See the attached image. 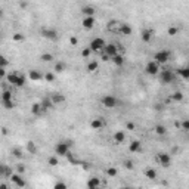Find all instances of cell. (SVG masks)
Listing matches in <instances>:
<instances>
[{
  "mask_svg": "<svg viewBox=\"0 0 189 189\" xmlns=\"http://www.w3.org/2000/svg\"><path fill=\"white\" fill-rule=\"evenodd\" d=\"M0 189H9L6 183H0Z\"/></svg>",
  "mask_w": 189,
  "mask_h": 189,
  "instance_id": "cell-50",
  "label": "cell"
},
{
  "mask_svg": "<svg viewBox=\"0 0 189 189\" xmlns=\"http://www.w3.org/2000/svg\"><path fill=\"white\" fill-rule=\"evenodd\" d=\"M70 43H71L73 46H75V44L78 43V39H77L75 36H71V37H70Z\"/></svg>",
  "mask_w": 189,
  "mask_h": 189,
  "instance_id": "cell-49",
  "label": "cell"
},
{
  "mask_svg": "<svg viewBox=\"0 0 189 189\" xmlns=\"http://www.w3.org/2000/svg\"><path fill=\"white\" fill-rule=\"evenodd\" d=\"M64 70H65V64L64 62H56L55 66H53V71L55 73H64Z\"/></svg>",
  "mask_w": 189,
  "mask_h": 189,
  "instance_id": "cell-33",
  "label": "cell"
},
{
  "mask_svg": "<svg viewBox=\"0 0 189 189\" xmlns=\"http://www.w3.org/2000/svg\"><path fill=\"white\" fill-rule=\"evenodd\" d=\"M31 112H33L34 115H40L41 112H43V109H41V105L39 104V102H34L33 105H31Z\"/></svg>",
  "mask_w": 189,
  "mask_h": 189,
  "instance_id": "cell-27",
  "label": "cell"
},
{
  "mask_svg": "<svg viewBox=\"0 0 189 189\" xmlns=\"http://www.w3.org/2000/svg\"><path fill=\"white\" fill-rule=\"evenodd\" d=\"M111 61L114 62L115 66H123L124 65V61H126V59H124V56L121 55V53H118V55H115V56L112 58Z\"/></svg>",
  "mask_w": 189,
  "mask_h": 189,
  "instance_id": "cell-23",
  "label": "cell"
},
{
  "mask_svg": "<svg viewBox=\"0 0 189 189\" xmlns=\"http://www.w3.org/2000/svg\"><path fill=\"white\" fill-rule=\"evenodd\" d=\"M0 40H2V33H0Z\"/></svg>",
  "mask_w": 189,
  "mask_h": 189,
  "instance_id": "cell-54",
  "label": "cell"
},
{
  "mask_svg": "<svg viewBox=\"0 0 189 189\" xmlns=\"http://www.w3.org/2000/svg\"><path fill=\"white\" fill-rule=\"evenodd\" d=\"M43 78H44L47 83H52L53 80H55V74H53L52 71H49V73H46V74L43 75Z\"/></svg>",
  "mask_w": 189,
  "mask_h": 189,
  "instance_id": "cell-36",
  "label": "cell"
},
{
  "mask_svg": "<svg viewBox=\"0 0 189 189\" xmlns=\"http://www.w3.org/2000/svg\"><path fill=\"white\" fill-rule=\"evenodd\" d=\"M177 74L182 75V78H185V80H188L189 78V68L188 66H182L177 70Z\"/></svg>",
  "mask_w": 189,
  "mask_h": 189,
  "instance_id": "cell-28",
  "label": "cell"
},
{
  "mask_svg": "<svg viewBox=\"0 0 189 189\" xmlns=\"http://www.w3.org/2000/svg\"><path fill=\"white\" fill-rule=\"evenodd\" d=\"M170 58H172V52H170V50L161 49L154 53V59H152V61H155L158 65H164V64H167V62L170 61Z\"/></svg>",
  "mask_w": 189,
  "mask_h": 189,
  "instance_id": "cell-1",
  "label": "cell"
},
{
  "mask_svg": "<svg viewBox=\"0 0 189 189\" xmlns=\"http://www.w3.org/2000/svg\"><path fill=\"white\" fill-rule=\"evenodd\" d=\"M126 129H127V130H134L136 126H134V123H130V121H129V123H126Z\"/></svg>",
  "mask_w": 189,
  "mask_h": 189,
  "instance_id": "cell-48",
  "label": "cell"
},
{
  "mask_svg": "<svg viewBox=\"0 0 189 189\" xmlns=\"http://www.w3.org/2000/svg\"><path fill=\"white\" fill-rule=\"evenodd\" d=\"M100 186V179L99 177H90L89 180H87V189H99Z\"/></svg>",
  "mask_w": 189,
  "mask_h": 189,
  "instance_id": "cell-19",
  "label": "cell"
},
{
  "mask_svg": "<svg viewBox=\"0 0 189 189\" xmlns=\"http://www.w3.org/2000/svg\"><path fill=\"white\" fill-rule=\"evenodd\" d=\"M40 59H41V62H52V61L55 59V56H53L52 53H41Z\"/></svg>",
  "mask_w": 189,
  "mask_h": 189,
  "instance_id": "cell-32",
  "label": "cell"
},
{
  "mask_svg": "<svg viewBox=\"0 0 189 189\" xmlns=\"http://www.w3.org/2000/svg\"><path fill=\"white\" fill-rule=\"evenodd\" d=\"M100 104L105 108H108V109H112V108H115L120 104V100L115 98V96H112V95H104L102 99H100Z\"/></svg>",
  "mask_w": 189,
  "mask_h": 189,
  "instance_id": "cell-5",
  "label": "cell"
},
{
  "mask_svg": "<svg viewBox=\"0 0 189 189\" xmlns=\"http://www.w3.org/2000/svg\"><path fill=\"white\" fill-rule=\"evenodd\" d=\"M90 53H92V50L89 49V47H86V49L81 50V56L83 58H89V56H90Z\"/></svg>",
  "mask_w": 189,
  "mask_h": 189,
  "instance_id": "cell-43",
  "label": "cell"
},
{
  "mask_svg": "<svg viewBox=\"0 0 189 189\" xmlns=\"http://www.w3.org/2000/svg\"><path fill=\"white\" fill-rule=\"evenodd\" d=\"M154 132H155L158 136H164V134H167V129H165V126H163V124H157Z\"/></svg>",
  "mask_w": 189,
  "mask_h": 189,
  "instance_id": "cell-26",
  "label": "cell"
},
{
  "mask_svg": "<svg viewBox=\"0 0 189 189\" xmlns=\"http://www.w3.org/2000/svg\"><path fill=\"white\" fill-rule=\"evenodd\" d=\"M27 151L30 152V154H36V151H37V146L34 145V142H27Z\"/></svg>",
  "mask_w": 189,
  "mask_h": 189,
  "instance_id": "cell-34",
  "label": "cell"
},
{
  "mask_svg": "<svg viewBox=\"0 0 189 189\" xmlns=\"http://www.w3.org/2000/svg\"><path fill=\"white\" fill-rule=\"evenodd\" d=\"M40 105H41V109H43V111H46V109H49V108H53V104H52L50 98H44L40 102Z\"/></svg>",
  "mask_w": 189,
  "mask_h": 189,
  "instance_id": "cell-25",
  "label": "cell"
},
{
  "mask_svg": "<svg viewBox=\"0 0 189 189\" xmlns=\"http://www.w3.org/2000/svg\"><path fill=\"white\" fill-rule=\"evenodd\" d=\"M9 65V61L6 59V56H3V55H0V68H6V66Z\"/></svg>",
  "mask_w": 189,
  "mask_h": 189,
  "instance_id": "cell-39",
  "label": "cell"
},
{
  "mask_svg": "<svg viewBox=\"0 0 189 189\" xmlns=\"http://www.w3.org/2000/svg\"><path fill=\"white\" fill-rule=\"evenodd\" d=\"M160 71H161V68H160V65L157 64L155 61H149L148 64L145 65V73L148 75H158Z\"/></svg>",
  "mask_w": 189,
  "mask_h": 189,
  "instance_id": "cell-9",
  "label": "cell"
},
{
  "mask_svg": "<svg viewBox=\"0 0 189 189\" xmlns=\"http://www.w3.org/2000/svg\"><path fill=\"white\" fill-rule=\"evenodd\" d=\"M132 27L129 24H126V22H120V25H118V30H117V33H120L121 36H124V37H127V36H130L132 34Z\"/></svg>",
  "mask_w": 189,
  "mask_h": 189,
  "instance_id": "cell-13",
  "label": "cell"
},
{
  "mask_svg": "<svg viewBox=\"0 0 189 189\" xmlns=\"http://www.w3.org/2000/svg\"><path fill=\"white\" fill-rule=\"evenodd\" d=\"M118 24H120V22H118V21H114V19L109 21V22H108V30H114L115 27H117V30H118Z\"/></svg>",
  "mask_w": 189,
  "mask_h": 189,
  "instance_id": "cell-42",
  "label": "cell"
},
{
  "mask_svg": "<svg viewBox=\"0 0 189 189\" xmlns=\"http://www.w3.org/2000/svg\"><path fill=\"white\" fill-rule=\"evenodd\" d=\"M58 164H59V157L52 155V157L47 158V165H50V167H56Z\"/></svg>",
  "mask_w": 189,
  "mask_h": 189,
  "instance_id": "cell-30",
  "label": "cell"
},
{
  "mask_svg": "<svg viewBox=\"0 0 189 189\" xmlns=\"http://www.w3.org/2000/svg\"><path fill=\"white\" fill-rule=\"evenodd\" d=\"M10 180H12V183H13L15 186H18V188H25V185H27V182H25V179L22 177V174H18V173H12Z\"/></svg>",
  "mask_w": 189,
  "mask_h": 189,
  "instance_id": "cell-11",
  "label": "cell"
},
{
  "mask_svg": "<svg viewBox=\"0 0 189 189\" xmlns=\"http://www.w3.org/2000/svg\"><path fill=\"white\" fill-rule=\"evenodd\" d=\"M6 78H8V81L12 84V86H17V87H22L27 81V78H25V75L22 74H18V73H9L6 75Z\"/></svg>",
  "mask_w": 189,
  "mask_h": 189,
  "instance_id": "cell-2",
  "label": "cell"
},
{
  "mask_svg": "<svg viewBox=\"0 0 189 189\" xmlns=\"http://www.w3.org/2000/svg\"><path fill=\"white\" fill-rule=\"evenodd\" d=\"M126 189H136V188H126Z\"/></svg>",
  "mask_w": 189,
  "mask_h": 189,
  "instance_id": "cell-53",
  "label": "cell"
},
{
  "mask_svg": "<svg viewBox=\"0 0 189 189\" xmlns=\"http://www.w3.org/2000/svg\"><path fill=\"white\" fill-rule=\"evenodd\" d=\"M104 126H105V121H104L100 117H98V118H95V120H92L90 121V127L93 129V130H100Z\"/></svg>",
  "mask_w": 189,
  "mask_h": 189,
  "instance_id": "cell-18",
  "label": "cell"
},
{
  "mask_svg": "<svg viewBox=\"0 0 189 189\" xmlns=\"http://www.w3.org/2000/svg\"><path fill=\"white\" fill-rule=\"evenodd\" d=\"M2 102H6V100H13V96H12V92L10 90H3L2 93Z\"/></svg>",
  "mask_w": 189,
  "mask_h": 189,
  "instance_id": "cell-29",
  "label": "cell"
},
{
  "mask_svg": "<svg viewBox=\"0 0 189 189\" xmlns=\"http://www.w3.org/2000/svg\"><path fill=\"white\" fill-rule=\"evenodd\" d=\"M157 176H158V173H157V170L154 167H148V168L145 170V177L149 179V180H155Z\"/></svg>",
  "mask_w": 189,
  "mask_h": 189,
  "instance_id": "cell-20",
  "label": "cell"
},
{
  "mask_svg": "<svg viewBox=\"0 0 189 189\" xmlns=\"http://www.w3.org/2000/svg\"><path fill=\"white\" fill-rule=\"evenodd\" d=\"M50 100H52V104H53V107L55 105H59V104H64L65 102V95H62V93H53V95H50L49 96Z\"/></svg>",
  "mask_w": 189,
  "mask_h": 189,
  "instance_id": "cell-14",
  "label": "cell"
},
{
  "mask_svg": "<svg viewBox=\"0 0 189 189\" xmlns=\"http://www.w3.org/2000/svg\"><path fill=\"white\" fill-rule=\"evenodd\" d=\"M0 78H2V77H0Z\"/></svg>",
  "mask_w": 189,
  "mask_h": 189,
  "instance_id": "cell-56",
  "label": "cell"
},
{
  "mask_svg": "<svg viewBox=\"0 0 189 189\" xmlns=\"http://www.w3.org/2000/svg\"><path fill=\"white\" fill-rule=\"evenodd\" d=\"M124 140H126V133L124 132L118 130V132L114 133V142L115 143H123Z\"/></svg>",
  "mask_w": 189,
  "mask_h": 189,
  "instance_id": "cell-22",
  "label": "cell"
},
{
  "mask_svg": "<svg viewBox=\"0 0 189 189\" xmlns=\"http://www.w3.org/2000/svg\"><path fill=\"white\" fill-rule=\"evenodd\" d=\"M129 151L132 152V154H134V152H140L142 151V142L140 140H132L130 142V145H129Z\"/></svg>",
  "mask_w": 189,
  "mask_h": 189,
  "instance_id": "cell-16",
  "label": "cell"
},
{
  "mask_svg": "<svg viewBox=\"0 0 189 189\" xmlns=\"http://www.w3.org/2000/svg\"><path fill=\"white\" fill-rule=\"evenodd\" d=\"M12 39H13V40H15V41H24V39H25V37H24V36H22V34H21V33H17V34H15V36H13V37H12Z\"/></svg>",
  "mask_w": 189,
  "mask_h": 189,
  "instance_id": "cell-44",
  "label": "cell"
},
{
  "mask_svg": "<svg viewBox=\"0 0 189 189\" xmlns=\"http://www.w3.org/2000/svg\"><path fill=\"white\" fill-rule=\"evenodd\" d=\"M154 34H155V31L152 28H143L140 31V39H142V41H145V43H149V41L154 39Z\"/></svg>",
  "mask_w": 189,
  "mask_h": 189,
  "instance_id": "cell-12",
  "label": "cell"
},
{
  "mask_svg": "<svg viewBox=\"0 0 189 189\" xmlns=\"http://www.w3.org/2000/svg\"><path fill=\"white\" fill-rule=\"evenodd\" d=\"M25 170H27V167L24 164H18V174H24Z\"/></svg>",
  "mask_w": 189,
  "mask_h": 189,
  "instance_id": "cell-47",
  "label": "cell"
},
{
  "mask_svg": "<svg viewBox=\"0 0 189 189\" xmlns=\"http://www.w3.org/2000/svg\"><path fill=\"white\" fill-rule=\"evenodd\" d=\"M53 189H68V186H66L65 182H56L55 186H53Z\"/></svg>",
  "mask_w": 189,
  "mask_h": 189,
  "instance_id": "cell-41",
  "label": "cell"
},
{
  "mask_svg": "<svg viewBox=\"0 0 189 189\" xmlns=\"http://www.w3.org/2000/svg\"><path fill=\"white\" fill-rule=\"evenodd\" d=\"M157 160H158V163L163 165V167H168V165L172 164V155L167 154V152H158Z\"/></svg>",
  "mask_w": 189,
  "mask_h": 189,
  "instance_id": "cell-10",
  "label": "cell"
},
{
  "mask_svg": "<svg viewBox=\"0 0 189 189\" xmlns=\"http://www.w3.org/2000/svg\"><path fill=\"white\" fill-rule=\"evenodd\" d=\"M41 37L43 39H47L50 41H56L59 39V33H58L56 28H52V27H44V28H41Z\"/></svg>",
  "mask_w": 189,
  "mask_h": 189,
  "instance_id": "cell-4",
  "label": "cell"
},
{
  "mask_svg": "<svg viewBox=\"0 0 189 189\" xmlns=\"http://www.w3.org/2000/svg\"><path fill=\"white\" fill-rule=\"evenodd\" d=\"M105 40L102 39V37H95L93 40L90 41V44H89V49L92 50V52H102L104 50V47H105Z\"/></svg>",
  "mask_w": 189,
  "mask_h": 189,
  "instance_id": "cell-6",
  "label": "cell"
},
{
  "mask_svg": "<svg viewBox=\"0 0 189 189\" xmlns=\"http://www.w3.org/2000/svg\"><path fill=\"white\" fill-rule=\"evenodd\" d=\"M10 152H12V155L17 157V158H22V157H24V152H22L19 148H13Z\"/></svg>",
  "mask_w": 189,
  "mask_h": 189,
  "instance_id": "cell-37",
  "label": "cell"
},
{
  "mask_svg": "<svg viewBox=\"0 0 189 189\" xmlns=\"http://www.w3.org/2000/svg\"><path fill=\"white\" fill-rule=\"evenodd\" d=\"M2 15H3V10H2V9H0V18H2Z\"/></svg>",
  "mask_w": 189,
  "mask_h": 189,
  "instance_id": "cell-52",
  "label": "cell"
},
{
  "mask_svg": "<svg viewBox=\"0 0 189 189\" xmlns=\"http://www.w3.org/2000/svg\"><path fill=\"white\" fill-rule=\"evenodd\" d=\"M118 50H120L118 49V44H115V43H108V44H105L102 53H105L109 59H112L115 55H118Z\"/></svg>",
  "mask_w": 189,
  "mask_h": 189,
  "instance_id": "cell-8",
  "label": "cell"
},
{
  "mask_svg": "<svg viewBox=\"0 0 189 189\" xmlns=\"http://www.w3.org/2000/svg\"><path fill=\"white\" fill-rule=\"evenodd\" d=\"M105 174H107V177H115L118 174V168L114 167V165H109V167H107V170H105Z\"/></svg>",
  "mask_w": 189,
  "mask_h": 189,
  "instance_id": "cell-24",
  "label": "cell"
},
{
  "mask_svg": "<svg viewBox=\"0 0 189 189\" xmlns=\"http://www.w3.org/2000/svg\"><path fill=\"white\" fill-rule=\"evenodd\" d=\"M174 78H176V75L173 73L172 70H163V71H160V81L163 83V84H170V83L174 81Z\"/></svg>",
  "mask_w": 189,
  "mask_h": 189,
  "instance_id": "cell-7",
  "label": "cell"
},
{
  "mask_svg": "<svg viewBox=\"0 0 189 189\" xmlns=\"http://www.w3.org/2000/svg\"><path fill=\"white\" fill-rule=\"evenodd\" d=\"M173 100H176V102H180L182 99H183V93L182 92H174L173 93V96H172Z\"/></svg>",
  "mask_w": 189,
  "mask_h": 189,
  "instance_id": "cell-38",
  "label": "cell"
},
{
  "mask_svg": "<svg viewBox=\"0 0 189 189\" xmlns=\"http://www.w3.org/2000/svg\"><path fill=\"white\" fill-rule=\"evenodd\" d=\"M28 77H30L31 81H40L41 78H43V74H41L40 71H37V70H31L28 73Z\"/></svg>",
  "mask_w": 189,
  "mask_h": 189,
  "instance_id": "cell-21",
  "label": "cell"
},
{
  "mask_svg": "<svg viewBox=\"0 0 189 189\" xmlns=\"http://www.w3.org/2000/svg\"><path fill=\"white\" fill-rule=\"evenodd\" d=\"M124 167H126L127 170H132L133 168V161L132 160H126V161H124Z\"/></svg>",
  "mask_w": 189,
  "mask_h": 189,
  "instance_id": "cell-45",
  "label": "cell"
},
{
  "mask_svg": "<svg viewBox=\"0 0 189 189\" xmlns=\"http://www.w3.org/2000/svg\"><path fill=\"white\" fill-rule=\"evenodd\" d=\"M81 24H83V28L92 30V28L95 27V24H96V19H95V17H84Z\"/></svg>",
  "mask_w": 189,
  "mask_h": 189,
  "instance_id": "cell-15",
  "label": "cell"
},
{
  "mask_svg": "<svg viewBox=\"0 0 189 189\" xmlns=\"http://www.w3.org/2000/svg\"><path fill=\"white\" fill-rule=\"evenodd\" d=\"M121 189H126V188H121Z\"/></svg>",
  "mask_w": 189,
  "mask_h": 189,
  "instance_id": "cell-55",
  "label": "cell"
},
{
  "mask_svg": "<svg viewBox=\"0 0 189 189\" xmlns=\"http://www.w3.org/2000/svg\"><path fill=\"white\" fill-rule=\"evenodd\" d=\"M167 33H168V36H177V33H179V27H176V25H172V27H168V30H167Z\"/></svg>",
  "mask_w": 189,
  "mask_h": 189,
  "instance_id": "cell-35",
  "label": "cell"
},
{
  "mask_svg": "<svg viewBox=\"0 0 189 189\" xmlns=\"http://www.w3.org/2000/svg\"><path fill=\"white\" fill-rule=\"evenodd\" d=\"M73 146V143L70 142H58L55 146V155L56 157H66L70 154V149Z\"/></svg>",
  "mask_w": 189,
  "mask_h": 189,
  "instance_id": "cell-3",
  "label": "cell"
},
{
  "mask_svg": "<svg viewBox=\"0 0 189 189\" xmlns=\"http://www.w3.org/2000/svg\"><path fill=\"white\" fill-rule=\"evenodd\" d=\"M182 130H183V132H188L189 130V120H183V123H182Z\"/></svg>",
  "mask_w": 189,
  "mask_h": 189,
  "instance_id": "cell-46",
  "label": "cell"
},
{
  "mask_svg": "<svg viewBox=\"0 0 189 189\" xmlns=\"http://www.w3.org/2000/svg\"><path fill=\"white\" fill-rule=\"evenodd\" d=\"M98 66H99L98 61H95V59H93V61H90V62L87 64V71H89V73H95V71L98 70Z\"/></svg>",
  "mask_w": 189,
  "mask_h": 189,
  "instance_id": "cell-31",
  "label": "cell"
},
{
  "mask_svg": "<svg viewBox=\"0 0 189 189\" xmlns=\"http://www.w3.org/2000/svg\"><path fill=\"white\" fill-rule=\"evenodd\" d=\"M102 59H104V61H109V58H108L105 53H102Z\"/></svg>",
  "mask_w": 189,
  "mask_h": 189,
  "instance_id": "cell-51",
  "label": "cell"
},
{
  "mask_svg": "<svg viewBox=\"0 0 189 189\" xmlns=\"http://www.w3.org/2000/svg\"><path fill=\"white\" fill-rule=\"evenodd\" d=\"M81 13L84 17H95L96 9H95V6H92V5H86V6L81 8Z\"/></svg>",
  "mask_w": 189,
  "mask_h": 189,
  "instance_id": "cell-17",
  "label": "cell"
},
{
  "mask_svg": "<svg viewBox=\"0 0 189 189\" xmlns=\"http://www.w3.org/2000/svg\"><path fill=\"white\" fill-rule=\"evenodd\" d=\"M2 104H3V107L6 109H13L15 108V102L13 100H6V102H2Z\"/></svg>",
  "mask_w": 189,
  "mask_h": 189,
  "instance_id": "cell-40",
  "label": "cell"
}]
</instances>
